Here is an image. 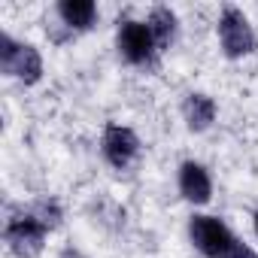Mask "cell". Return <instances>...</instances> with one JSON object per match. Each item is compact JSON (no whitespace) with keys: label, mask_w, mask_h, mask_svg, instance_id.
Here are the masks:
<instances>
[{"label":"cell","mask_w":258,"mask_h":258,"mask_svg":"<svg viewBox=\"0 0 258 258\" xmlns=\"http://www.w3.org/2000/svg\"><path fill=\"white\" fill-rule=\"evenodd\" d=\"M58 16L70 31H88L94 25V19H97V7L91 0H61Z\"/></svg>","instance_id":"9"},{"label":"cell","mask_w":258,"mask_h":258,"mask_svg":"<svg viewBox=\"0 0 258 258\" xmlns=\"http://www.w3.org/2000/svg\"><path fill=\"white\" fill-rule=\"evenodd\" d=\"M118 52L127 64H149L158 52V43L152 37L149 22H134L127 19L118 28Z\"/></svg>","instance_id":"5"},{"label":"cell","mask_w":258,"mask_h":258,"mask_svg":"<svg viewBox=\"0 0 258 258\" xmlns=\"http://www.w3.org/2000/svg\"><path fill=\"white\" fill-rule=\"evenodd\" d=\"M182 115H185V124L191 131H207V127L216 121V100L210 94H188L185 103H182Z\"/></svg>","instance_id":"8"},{"label":"cell","mask_w":258,"mask_h":258,"mask_svg":"<svg viewBox=\"0 0 258 258\" xmlns=\"http://www.w3.org/2000/svg\"><path fill=\"white\" fill-rule=\"evenodd\" d=\"M0 70L25 85H34L43 76V58L31 43H19L10 34H0Z\"/></svg>","instance_id":"1"},{"label":"cell","mask_w":258,"mask_h":258,"mask_svg":"<svg viewBox=\"0 0 258 258\" xmlns=\"http://www.w3.org/2000/svg\"><path fill=\"white\" fill-rule=\"evenodd\" d=\"M73 258H79V255H73Z\"/></svg>","instance_id":"14"},{"label":"cell","mask_w":258,"mask_h":258,"mask_svg":"<svg viewBox=\"0 0 258 258\" xmlns=\"http://www.w3.org/2000/svg\"><path fill=\"white\" fill-rule=\"evenodd\" d=\"M255 234H258V213H255Z\"/></svg>","instance_id":"13"},{"label":"cell","mask_w":258,"mask_h":258,"mask_svg":"<svg viewBox=\"0 0 258 258\" xmlns=\"http://www.w3.org/2000/svg\"><path fill=\"white\" fill-rule=\"evenodd\" d=\"M179 191L191 204H207L213 198V179H210L207 167L198 161H185L179 167Z\"/></svg>","instance_id":"7"},{"label":"cell","mask_w":258,"mask_h":258,"mask_svg":"<svg viewBox=\"0 0 258 258\" xmlns=\"http://www.w3.org/2000/svg\"><path fill=\"white\" fill-rule=\"evenodd\" d=\"M188 234H191V243L207 258H225L231 252V246L237 243V237L228 231V225L216 216H191Z\"/></svg>","instance_id":"2"},{"label":"cell","mask_w":258,"mask_h":258,"mask_svg":"<svg viewBox=\"0 0 258 258\" xmlns=\"http://www.w3.org/2000/svg\"><path fill=\"white\" fill-rule=\"evenodd\" d=\"M225 258H258V255H255V249H249L246 243H240V240H237V243L231 246V252H228Z\"/></svg>","instance_id":"12"},{"label":"cell","mask_w":258,"mask_h":258,"mask_svg":"<svg viewBox=\"0 0 258 258\" xmlns=\"http://www.w3.org/2000/svg\"><path fill=\"white\" fill-rule=\"evenodd\" d=\"M28 213H34V216L49 228V231L61 225V210H58V204H55V201H40V204H34Z\"/></svg>","instance_id":"11"},{"label":"cell","mask_w":258,"mask_h":258,"mask_svg":"<svg viewBox=\"0 0 258 258\" xmlns=\"http://www.w3.org/2000/svg\"><path fill=\"white\" fill-rule=\"evenodd\" d=\"M219 43L222 52L228 58H243L255 49V31L249 25V19L243 16V10L237 7H225L222 19H219Z\"/></svg>","instance_id":"3"},{"label":"cell","mask_w":258,"mask_h":258,"mask_svg":"<svg viewBox=\"0 0 258 258\" xmlns=\"http://www.w3.org/2000/svg\"><path fill=\"white\" fill-rule=\"evenodd\" d=\"M149 28H152L158 49H167L173 43V34H176V13L170 7H155L149 13Z\"/></svg>","instance_id":"10"},{"label":"cell","mask_w":258,"mask_h":258,"mask_svg":"<svg viewBox=\"0 0 258 258\" xmlns=\"http://www.w3.org/2000/svg\"><path fill=\"white\" fill-rule=\"evenodd\" d=\"M140 152V140L131 127L124 124H106L103 127V158L115 167V170H124Z\"/></svg>","instance_id":"6"},{"label":"cell","mask_w":258,"mask_h":258,"mask_svg":"<svg viewBox=\"0 0 258 258\" xmlns=\"http://www.w3.org/2000/svg\"><path fill=\"white\" fill-rule=\"evenodd\" d=\"M46 234H49V228L34 213H22V216H16V219L7 222V246L19 258L40 255L43 243H46Z\"/></svg>","instance_id":"4"}]
</instances>
